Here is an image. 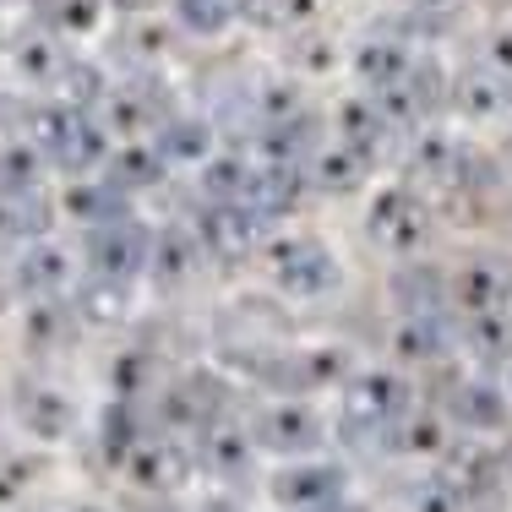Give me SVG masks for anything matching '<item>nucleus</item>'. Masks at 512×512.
<instances>
[{
  "label": "nucleus",
  "mask_w": 512,
  "mask_h": 512,
  "mask_svg": "<svg viewBox=\"0 0 512 512\" xmlns=\"http://www.w3.org/2000/svg\"><path fill=\"white\" fill-rule=\"evenodd\" d=\"M409 420V387L387 371L360 376L344 393V431L355 442H376V436H393Z\"/></svg>",
  "instance_id": "nucleus-1"
},
{
  "label": "nucleus",
  "mask_w": 512,
  "mask_h": 512,
  "mask_svg": "<svg viewBox=\"0 0 512 512\" xmlns=\"http://www.w3.org/2000/svg\"><path fill=\"white\" fill-rule=\"evenodd\" d=\"M344 485V469H333V463H295L273 480V496L295 512H327L344 502Z\"/></svg>",
  "instance_id": "nucleus-2"
},
{
  "label": "nucleus",
  "mask_w": 512,
  "mask_h": 512,
  "mask_svg": "<svg viewBox=\"0 0 512 512\" xmlns=\"http://www.w3.org/2000/svg\"><path fill=\"white\" fill-rule=\"evenodd\" d=\"M256 447L284 453V458H306L322 447V420H316L306 404H273L256 420Z\"/></svg>",
  "instance_id": "nucleus-3"
},
{
  "label": "nucleus",
  "mask_w": 512,
  "mask_h": 512,
  "mask_svg": "<svg viewBox=\"0 0 512 512\" xmlns=\"http://www.w3.org/2000/svg\"><path fill=\"white\" fill-rule=\"evenodd\" d=\"M371 235L382 240L387 251H414L425 240V207H420V197H414L409 186L382 191V202H376V213H371Z\"/></svg>",
  "instance_id": "nucleus-4"
},
{
  "label": "nucleus",
  "mask_w": 512,
  "mask_h": 512,
  "mask_svg": "<svg viewBox=\"0 0 512 512\" xmlns=\"http://www.w3.org/2000/svg\"><path fill=\"white\" fill-rule=\"evenodd\" d=\"M447 414L463 425V431H496V425L507 420L502 398H496V387H480V382H463L453 398H447Z\"/></svg>",
  "instance_id": "nucleus-5"
},
{
  "label": "nucleus",
  "mask_w": 512,
  "mask_h": 512,
  "mask_svg": "<svg viewBox=\"0 0 512 512\" xmlns=\"http://www.w3.org/2000/svg\"><path fill=\"white\" fill-rule=\"evenodd\" d=\"M485 71H491V77H502L507 88H512V33H496V39L485 44Z\"/></svg>",
  "instance_id": "nucleus-6"
},
{
  "label": "nucleus",
  "mask_w": 512,
  "mask_h": 512,
  "mask_svg": "<svg viewBox=\"0 0 512 512\" xmlns=\"http://www.w3.org/2000/svg\"><path fill=\"white\" fill-rule=\"evenodd\" d=\"M480 6H491V11H507V6H512V0H480Z\"/></svg>",
  "instance_id": "nucleus-7"
},
{
  "label": "nucleus",
  "mask_w": 512,
  "mask_h": 512,
  "mask_svg": "<svg viewBox=\"0 0 512 512\" xmlns=\"http://www.w3.org/2000/svg\"><path fill=\"white\" fill-rule=\"evenodd\" d=\"M507 393H512V365H507Z\"/></svg>",
  "instance_id": "nucleus-8"
},
{
  "label": "nucleus",
  "mask_w": 512,
  "mask_h": 512,
  "mask_svg": "<svg viewBox=\"0 0 512 512\" xmlns=\"http://www.w3.org/2000/svg\"><path fill=\"white\" fill-rule=\"evenodd\" d=\"M327 512H338V507H327Z\"/></svg>",
  "instance_id": "nucleus-9"
}]
</instances>
